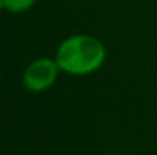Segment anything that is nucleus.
Segmentation results:
<instances>
[{
    "label": "nucleus",
    "instance_id": "nucleus-3",
    "mask_svg": "<svg viewBox=\"0 0 157 155\" xmlns=\"http://www.w3.org/2000/svg\"><path fill=\"white\" fill-rule=\"evenodd\" d=\"M37 0H5V9L11 14H23L34 6Z\"/></svg>",
    "mask_w": 157,
    "mask_h": 155
},
{
    "label": "nucleus",
    "instance_id": "nucleus-2",
    "mask_svg": "<svg viewBox=\"0 0 157 155\" xmlns=\"http://www.w3.org/2000/svg\"><path fill=\"white\" fill-rule=\"evenodd\" d=\"M59 72L61 70L55 58L41 56L28 64L21 75V82L26 90L32 93H43L55 84Z\"/></svg>",
    "mask_w": 157,
    "mask_h": 155
},
{
    "label": "nucleus",
    "instance_id": "nucleus-4",
    "mask_svg": "<svg viewBox=\"0 0 157 155\" xmlns=\"http://www.w3.org/2000/svg\"><path fill=\"white\" fill-rule=\"evenodd\" d=\"M5 9V0H0V11Z\"/></svg>",
    "mask_w": 157,
    "mask_h": 155
},
{
    "label": "nucleus",
    "instance_id": "nucleus-1",
    "mask_svg": "<svg viewBox=\"0 0 157 155\" xmlns=\"http://www.w3.org/2000/svg\"><path fill=\"white\" fill-rule=\"evenodd\" d=\"M107 50L96 37L76 34L67 37L58 47L55 59L61 72L72 76H86L102 67Z\"/></svg>",
    "mask_w": 157,
    "mask_h": 155
}]
</instances>
